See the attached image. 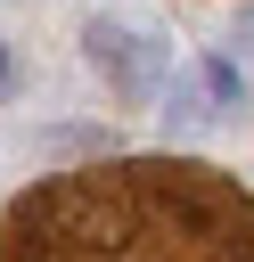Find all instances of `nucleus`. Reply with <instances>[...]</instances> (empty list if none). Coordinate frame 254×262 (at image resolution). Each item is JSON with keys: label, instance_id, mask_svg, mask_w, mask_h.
I'll list each match as a JSON object with an SVG mask.
<instances>
[{"label": "nucleus", "instance_id": "f257e3e1", "mask_svg": "<svg viewBox=\"0 0 254 262\" xmlns=\"http://www.w3.org/2000/svg\"><path fill=\"white\" fill-rule=\"evenodd\" d=\"M0 262H254V196L180 156L57 172L8 205Z\"/></svg>", "mask_w": 254, "mask_h": 262}, {"label": "nucleus", "instance_id": "f03ea898", "mask_svg": "<svg viewBox=\"0 0 254 262\" xmlns=\"http://www.w3.org/2000/svg\"><path fill=\"white\" fill-rule=\"evenodd\" d=\"M82 49H90V66L115 82V98H147V90L164 82V49H156L139 25H123V16H90V25H82Z\"/></svg>", "mask_w": 254, "mask_h": 262}, {"label": "nucleus", "instance_id": "20e7f679", "mask_svg": "<svg viewBox=\"0 0 254 262\" xmlns=\"http://www.w3.org/2000/svg\"><path fill=\"white\" fill-rule=\"evenodd\" d=\"M205 82H213V106H238V90H246L229 57H205Z\"/></svg>", "mask_w": 254, "mask_h": 262}, {"label": "nucleus", "instance_id": "39448f33", "mask_svg": "<svg viewBox=\"0 0 254 262\" xmlns=\"http://www.w3.org/2000/svg\"><path fill=\"white\" fill-rule=\"evenodd\" d=\"M0 90H8V49H0Z\"/></svg>", "mask_w": 254, "mask_h": 262}, {"label": "nucleus", "instance_id": "7ed1b4c3", "mask_svg": "<svg viewBox=\"0 0 254 262\" xmlns=\"http://www.w3.org/2000/svg\"><path fill=\"white\" fill-rule=\"evenodd\" d=\"M164 115H172V123H213V82H205V74H172Z\"/></svg>", "mask_w": 254, "mask_h": 262}]
</instances>
